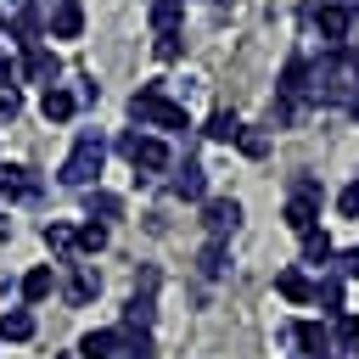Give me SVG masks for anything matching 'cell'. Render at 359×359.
I'll return each instance as SVG.
<instances>
[{"mask_svg":"<svg viewBox=\"0 0 359 359\" xmlns=\"http://www.w3.org/2000/svg\"><path fill=\"white\" fill-rule=\"evenodd\" d=\"M129 118H135L140 129H163V135H185V129H191V112H185L180 101H168L163 79H151L146 90L129 95Z\"/></svg>","mask_w":359,"mask_h":359,"instance_id":"1","label":"cell"},{"mask_svg":"<svg viewBox=\"0 0 359 359\" xmlns=\"http://www.w3.org/2000/svg\"><path fill=\"white\" fill-rule=\"evenodd\" d=\"M101 163H107V135H101V129H79V140H73L67 163L56 168V180L73 185V191H90V185L101 180Z\"/></svg>","mask_w":359,"mask_h":359,"instance_id":"2","label":"cell"},{"mask_svg":"<svg viewBox=\"0 0 359 359\" xmlns=\"http://www.w3.org/2000/svg\"><path fill=\"white\" fill-rule=\"evenodd\" d=\"M118 151L135 163V174H163V168H174V151H168L157 135H140V129H123V135H118Z\"/></svg>","mask_w":359,"mask_h":359,"instance_id":"3","label":"cell"},{"mask_svg":"<svg viewBox=\"0 0 359 359\" xmlns=\"http://www.w3.org/2000/svg\"><path fill=\"white\" fill-rule=\"evenodd\" d=\"M151 314H157V269H146L123 303V331H151Z\"/></svg>","mask_w":359,"mask_h":359,"instance_id":"4","label":"cell"},{"mask_svg":"<svg viewBox=\"0 0 359 359\" xmlns=\"http://www.w3.org/2000/svg\"><path fill=\"white\" fill-rule=\"evenodd\" d=\"M286 342L297 348V359H331V348H337L320 320H292V325H286Z\"/></svg>","mask_w":359,"mask_h":359,"instance_id":"5","label":"cell"},{"mask_svg":"<svg viewBox=\"0 0 359 359\" xmlns=\"http://www.w3.org/2000/svg\"><path fill=\"white\" fill-rule=\"evenodd\" d=\"M17 79L22 84H56L62 79V62H56V50L39 39V45H28L22 50V62H17Z\"/></svg>","mask_w":359,"mask_h":359,"instance_id":"6","label":"cell"},{"mask_svg":"<svg viewBox=\"0 0 359 359\" xmlns=\"http://www.w3.org/2000/svg\"><path fill=\"white\" fill-rule=\"evenodd\" d=\"M202 224H208L213 241L236 236V224H241V202H236V196H208V202H202Z\"/></svg>","mask_w":359,"mask_h":359,"instance_id":"7","label":"cell"},{"mask_svg":"<svg viewBox=\"0 0 359 359\" xmlns=\"http://www.w3.org/2000/svg\"><path fill=\"white\" fill-rule=\"evenodd\" d=\"M73 353H79V359H123V325H95V331H84Z\"/></svg>","mask_w":359,"mask_h":359,"instance_id":"8","label":"cell"},{"mask_svg":"<svg viewBox=\"0 0 359 359\" xmlns=\"http://www.w3.org/2000/svg\"><path fill=\"white\" fill-rule=\"evenodd\" d=\"M62 269H67V303H79V309H84V303H95V297H101V269H95V264L67 258Z\"/></svg>","mask_w":359,"mask_h":359,"instance_id":"9","label":"cell"},{"mask_svg":"<svg viewBox=\"0 0 359 359\" xmlns=\"http://www.w3.org/2000/svg\"><path fill=\"white\" fill-rule=\"evenodd\" d=\"M45 34H50V39H79V34H84V6H79V0H56V6L45 11Z\"/></svg>","mask_w":359,"mask_h":359,"instance_id":"10","label":"cell"},{"mask_svg":"<svg viewBox=\"0 0 359 359\" xmlns=\"http://www.w3.org/2000/svg\"><path fill=\"white\" fill-rule=\"evenodd\" d=\"M17 292H22V309H39L45 297H56V292H62V280H56V269H50V264H34V269L17 280Z\"/></svg>","mask_w":359,"mask_h":359,"instance_id":"11","label":"cell"},{"mask_svg":"<svg viewBox=\"0 0 359 359\" xmlns=\"http://www.w3.org/2000/svg\"><path fill=\"white\" fill-rule=\"evenodd\" d=\"M39 34H45V11L39 6H17V17L6 22V39L17 50H28V45H39Z\"/></svg>","mask_w":359,"mask_h":359,"instance_id":"12","label":"cell"},{"mask_svg":"<svg viewBox=\"0 0 359 359\" xmlns=\"http://www.w3.org/2000/svg\"><path fill=\"white\" fill-rule=\"evenodd\" d=\"M28 196H39L34 168H22V163H0V202H28Z\"/></svg>","mask_w":359,"mask_h":359,"instance_id":"13","label":"cell"},{"mask_svg":"<svg viewBox=\"0 0 359 359\" xmlns=\"http://www.w3.org/2000/svg\"><path fill=\"white\" fill-rule=\"evenodd\" d=\"M168 191H174L180 202H208V174H202L196 163H180L174 180H168Z\"/></svg>","mask_w":359,"mask_h":359,"instance_id":"14","label":"cell"},{"mask_svg":"<svg viewBox=\"0 0 359 359\" xmlns=\"http://www.w3.org/2000/svg\"><path fill=\"white\" fill-rule=\"evenodd\" d=\"M39 112H45V123H67V118L79 112V95H73V90H62V84H45Z\"/></svg>","mask_w":359,"mask_h":359,"instance_id":"15","label":"cell"},{"mask_svg":"<svg viewBox=\"0 0 359 359\" xmlns=\"http://www.w3.org/2000/svg\"><path fill=\"white\" fill-rule=\"evenodd\" d=\"M118 213H123V196H112V191H101V185L84 191V219H101V224H107V219H118Z\"/></svg>","mask_w":359,"mask_h":359,"instance_id":"16","label":"cell"},{"mask_svg":"<svg viewBox=\"0 0 359 359\" xmlns=\"http://www.w3.org/2000/svg\"><path fill=\"white\" fill-rule=\"evenodd\" d=\"M275 292H280L286 303H314V280H309L303 269H280V275H275Z\"/></svg>","mask_w":359,"mask_h":359,"instance_id":"17","label":"cell"},{"mask_svg":"<svg viewBox=\"0 0 359 359\" xmlns=\"http://www.w3.org/2000/svg\"><path fill=\"white\" fill-rule=\"evenodd\" d=\"M314 17H320V34H325L331 45H337V39H348V28H353V11H348V6H320Z\"/></svg>","mask_w":359,"mask_h":359,"instance_id":"18","label":"cell"},{"mask_svg":"<svg viewBox=\"0 0 359 359\" xmlns=\"http://www.w3.org/2000/svg\"><path fill=\"white\" fill-rule=\"evenodd\" d=\"M286 230H292V236L320 230V208H314V202H303V196H292V202H286Z\"/></svg>","mask_w":359,"mask_h":359,"instance_id":"19","label":"cell"},{"mask_svg":"<svg viewBox=\"0 0 359 359\" xmlns=\"http://www.w3.org/2000/svg\"><path fill=\"white\" fill-rule=\"evenodd\" d=\"M39 241H45V247H50L62 264L73 258V224H62V219H45V224H39Z\"/></svg>","mask_w":359,"mask_h":359,"instance_id":"20","label":"cell"},{"mask_svg":"<svg viewBox=\"0 0 359 359\" xmlns=\"http://www.w3.org/2000/svg\"><path fill=\"white\" fill-rule=\"evenodd\" d=\"M107 236H112V230H107L101 219H84V224L73 230V252H84V258H95V252L107 247Z\"/></svg>","mask_w":359,"mask_h":359,"instance_id":"21","label":"cell"},{"mask_svg":"<svg viewBox=\"0 0 359 359\" xmlns=\"http://www.w3.org/2000/svg\"><path fill=\"white\" fill-rule=\"evenodd\" d=\"M34 337V309H6L0 314V342H28Z\"/></svg>","mask_w":359,"mask_h":359,"instance_id":"22","label":"cell"},{"mask_svg":"<svg viewBox=\"0 0 359 359\" xmlns=\"http://www.w3.org/2000/svg\"><path fill=\"white\" fill-rule=\"evenodd\" d=\"M275 90H280L286 101H297V95L309 90V62H303V56H292V62L280 67V84H275Z\"/></svg>","mask_w":359,"mask_h":359,"instance_id":"23","label":"cell"},{"mask_svg":"<svg viewBox=\"0 0 359 359\" xmlns=\"http://www.w3.org/2000/svg\"><path fill=\"white\" fill-rule=\"evenodd\" d=\"M331 258H337L331 236H325V230H309V236H303V264H309V269H325Z\"/></svg>","mask_w":359,"mask_h":359,"instance_id":"24","label":"cell"},{"mask_svg":"<svg viewBox=\"0 0 359 359\" xmlns=\"http://www.w3.org/2000/svg\"><path fill=\"white\" fill-rule=\"evenodd\" d=\"M180 17H185V0H151V28L157 34H180Z\"/></svg>","mask_w":359,"mask_h":359,"instance_id":"25","label":"cell"},{"mask_svg":"<svg viewBox=\"0 0 359 359\" xmlns=\"http://www.w3.org/2000/svg\"><path fill=\"white\" fill-rule=\"evenodd\" d=\"M202 135H208V140H224V146H236V135H241V118L219 107V112L208 118V129H202Z\"/></svg>","mask_w":359,"mask_h":359,"instance_id":"26","label":"cell"},{"mask_svg":"<svg viewBox=\"0 0 359 359\" xmlns=\"http://www.w3.org/2000/svg\"><path fill=\"white\" fill-rule=\"evenodd\" d=\"M236 146H241L247 157H269V146H275V135H269V129H247V123H241V135H236Z\"/></svg>","mask_w":359,"mask_h":359,"instance_id":"27","label":"cell"},{"mask_svg":"<svg viewBox=\"0 0 359 359\" xmlns=\"http://www.w3.org/2000/svg\"><path fill=\"white\" fill-rule=\"evenodd\" d=\"M314 303H320L325 314H342V280H337V275H325V280H314Z\"/></svg>","mask_w":359,"mask_h":359,"instance_id":"28","label":"cell"},{"mask_svg":"<svg viewBox=\"0 0 359 359\" xmlns=\"http://www.w3.org/2000/svg\"><path fill=\"white\" fill-rule=\"evenodd\" d=\"M151 56H157V62H180V56H185V39H180V34H157V39H151Z\"/></svg>","mask_w":359,"mask_h":359,"instance_id":"29","label":"cell"},{"mask_svg":"<svg viewBox=\"0 0 359 359\" xmlns=\"http://www.w3.org/2000/svg\"><path fill=\"white\" fill-rule=\"evenodd\" d=\"M331 342H353V348H359V314H348V309H342V314H337V331H331Z\"/></svg>","mask_w":359,"mask_h":359,"instance_id":"30","label":"cell"},{"mask_svg":"<svg viewBox=\"0 0 359 359\" xmlns=\"http://www.w3.org/2000/svg\"><path fill=\"white\" fill-rule=\"evenodd\" d=\"M202 275H224V241H208V252H202Z\"/></svg>","mask_w":359,"mask_h":359,"instance_id":"31","label":"cell"},{"mask_svg":"<svg viewBox=\"0 0 359 359\" xmlns=\"http://www.w3.org/2000/svg\"><path fill=\"white\" fill-rule=\"evenodd\" d=\"M337 213H342V219H359V180H353V185H342V196H337Z\"/></svg>","mask_w":359,"mask_h":359,"instance_id":"32","label":"cell"},{"mask_svg":"<svg viewBox=\"0 0 359 359\" xmlns=\"http://www.w3.org/2000/svg\"><path fill=\"white\" fill-rule=\"evenodd\" d=\"M17 112H22V95H17L11 84H6V90H0V123H11Z\"/></svg>","mask_w":359,"mask_h":359,"instance_id":"33","label":"cell"},{"mask_svg":"<svg viewBox=\"0 0 359 359\" xmlns=\"http://www.w3.org/2000/svg\"><path fill=\"white\" fill-rule=\"evenodd\" d=\"M337 269H342L348 280H359V247H348V252H337Z\"/></svg>","mask_w":359,"mask_h":359,"instance_id":"34","label":"cell"},{"mask_svg":"<svg viewBox=\"0 0 359 359\" xmlns=\"http://www.w3.org/2000/svg\"><path fill=\"white\" fill-rule=\"evenodd\" d=\"M6 84H17V62L6 56V39H0V90H6Z\"/></svg>","mask_w":359,"mask_h":359,"instance_id":"35","label":"cell"},{"mask_svg":"<svg viewBox=\"0 0 359 359\" xmlns=\"http://www.w3.org/2000/svg\"><path fill=\"white\" fill-rule=\"evenodd\" d=\"M348 67H353V79H359V45H353V50H348Z\"/></svg>","mask_w":359,"mask_h":359,"instance_id":"36","label":"cell"},{"mask_svg":"<svg viewBox=\"0 0 359 359\" xmlns=\"http://www.w3.org/2000/svg\"><path fill=\"white\" fill-rule=\"evenodd\" d=\"M0 236H11V219H6V213H0Z\"/></svg>","mask_w":359,"mask_h":359,"instance_id":"37","label":"cell"},{"mask_svg":"<svg viewBox=\"0 0 359 359\" xmlns=\"http://www.w3.org/2000/svg\"><path fill=\"white\" fill-rule=\"evenodd\" d=\"M0 34H6V11H0Z\"/></svg>","mask_w":359,"mask_h":359,"instance_id":"38","label":"cell"},{"mask_svg":"<svg viewBox=\"0 0 359 359\" xmlns=\"http://www.w3.org/2000/svg\"><path fill=\"white\" fill-rule=\"evenodd\" d=\"M56 359H73V353H56Z\"/></svg>","mask_w":359,"mask_h":359,"instance_id":"39","label":"cell"},{"mask_svg":"<svg viewBox=\"0 0 359 359\" xmlns=\"http://www.w3.org/2000/svg\"><path fill=\"white\" fill-rule=\"evenodd\" d=\"M353 359H359V353H353Z\"/></svg>","mask_w":359,"mask_h":359,"instance_id":"40","label":"cell"}]
</instances>
